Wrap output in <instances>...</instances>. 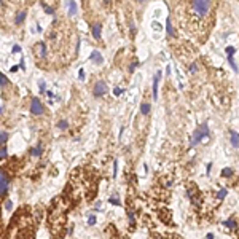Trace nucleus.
Masks as SVG:
<instances>
[{
    "mask_svg": "<svg viewBox=\"0 0 239 239\" xmlns=\"http://www.w3.org/2000/svg\"><path fill=\"white\" fill-rule=\"evenodd\" d=\"M191 10H193V13L196 15V18H199V19H202V18H206L207 15H209V11H210V8H212V3L210 2H204V0H199V2H191Z\"/></svg>",
    "mask_w": 239,
    "mask_h": 239,
    "instance_id": "obj_1",
    "label": "nucleus"
},
{
    "mask_svg": "<svg viewBox=\"0 0 239 239\" xmlns=\"http://www.w3.org/2000/svg\"><path fill=\"white\" fill-rule=\"evenodd\" d=\"M207 136H209V124L204 123L202 126H199V128L194 131V136H193V139H191V147L198 145L201 140L204 139V137H207Z\"/></svg>",
    "mask_w": 239,
    "mask_h": 239,
    "instance_id": "obj_2",
    "label": "nucleus"
},
{
    "mask_svg": "<svg viewBox=\"0 0 239 239\" xmlns=\"http://www.w3.org/2000/svg\"><path fill=\"white\" fill-rule=\"evenodd\" d=\"M8 188H10V177L3 169H0V198L8 191Z\"/></svg>",
    "mask_w": 239,
    "mask_h": 239,
    "instance_id": "obj_3",
    "label": "nucleus"
},
{
    "mask_svg": "<svg viewBox=\"0 0 239 239\" xmlns=\"http://www.w3.org/2000/svg\"><path fill=\"white\" fill-rule=\"evenodd\" d=\"M30 112L34 115H41L43 113V105H41L38 97H34L32 99V104H30Z\"/></svg>",
    "mask_w": 239,
    "mask_h": 239,
    "instance_id": "obj_4",
    "label": "nucleus"
},
{
    "mask_svg": "<svg viewBox=\"0 0 239 239\" xmlns=\"http://www.w3.org/2000/svg\"><path fill=\"white\" fill-rule=\"evenodd\" d=\"M107 93V85H105L104 81H97L94 85V96L96 97H101Z\"/></svg>",
    "mask_w": 239,
    "mask_h": 239,
    "instance_id": "obj_5",
    "label": "nucleus"
},
{
    "mask_svg": "<svg viewBox=\"0 0 239 239\" xmlns=\"http://www.w3.org/2000/svg\"><path fill=\"white\" fill-rule=\"evenodd\" d=\"M159 77H161V72H158L156 77H155V80H153V99L158 97V80H159Z\"/></svg>",
    "mask_w": 239,
    "mask_h": 239,
    "instance_id": "obj_6",
    "label": "nucleus"
},
{
    "mask_svg": "<svg viewBox=\"0 0 239 239\" xmlns=\"http://www.w3.org/2000/svg\"><path fill=\"white\" fill-rule=\"evenodd\" d=\"M101 30H102V26L101 24H94L93 26V37L96 40H101Z\"/></svg>",
    "mask_w": 239,
    "mask_h": 239,
    "instance_id": "obj_7",
    "label": "nucleus"
},
{
    "mask_svg": "<svg viewBox=\"0 0 239 239\" xmlns=\"http://www.w3.org/2000/svg\"><path fill=\"white\" fill-rule=\"evenodd\" d=\"M230 136H231V145H233L234 148H237V131L231 129L230 131Z\"/></svg>",
    "mask_w": 239,
    "mask_h": 239,
    "instance_id": "obj_8",
    "label": "nucleus"
},
{
    "mask_svg": "<svg viewBox=\"0 0 239 239\" xmlns=\"http://www.w3.org/2000/svg\"><path fill=\"white\" fill-rule=\"evenodd\" d=\"M37 54L41 56V58H45V56H46V46H45V43H38L37 45Z\"/></svg>",
    "mask_w": 239,
    "mask_h": 239,
    "instance_id": "obj_9",
    "label": "nucleus"
},
{
    "mask_svg": "<svg viewBox=\"0 0 239 239\" xmlns=\"http://www.w3.org/2000/svg\"><path fill=\"white\" fill-rule=\"evenodd\" d=\"M41 152H43V147H41V144H38L37 147H34V148H30V155H34V156H40Z\"/></svg>",
    "mask_w": 239,
    "mask_h": 239,
    "instance_id": "obj_10",
    "label": "nucleus"
},
{
    "mask_svg": "<svg viewBox=\"0 0 239 239\" xmlns=\"http://www.w3.org/2000/svg\"><path fill=\"white\" fill-rule=\"evenodd\" d=\"M91 59H93L96 64H102V56L99 51H93V54H91Z\"/></svg>",
    "mask_w": 239,
    "mask_h": 239,
    "instance_id": "obj_11",
    "label": "nucleus"
},
{
    "mask_svg": "<svg viewBox=\"0 0 239 239\" xmlns=\"http://www.w3.org/2000/svg\"><path fill=\"white\" fill-rule=\"evenodd\" d=\"M166 30H167V35L174 37V27H172V21H171V18H167V21H166Z\"/></svg>",
    "mask_w": 239,
    "mask_h": 239,
    "instance_id": "obj_12",
    "label": "nucleus"
},
{
    "mask_svg": "<svg viewBox=\"0 0 239 239\" xmlns=\"http://www.w3.org/2000/svg\"><path fill=\"white\" fill-rule=\"evenodd\" d=\"M75 11H77V3L75 2H69V13H67V15L69 16H73Z\"/></svg>",
    "mask_w": 239,
    "mask_h": 239,
    "instance_id": "obj_13",
    "label": "nucleus"
},
{
    "mask_svg": "<svg viewBox=\"0 0 239 239\" xmlns=\"http://www.w3.org/2000/svg\"><path fill=\"white\" fill-rule=\"evenodd\" d=\"M140 112H142L144 115H148V113H150V104L144 102L142 105H140Z\"/></svg>",
    "mask_w": 239,
    "mask_h": 239,
    "instance_id": "obj_14",
    "label": "nucleus"
},
{
    "mask_svg": "<svg viewBox=\"0 0 239 239\" xmlns=\"http://www.w3.org/2000/svg\"><path fill=\"white\" fill-rule=\"evenodd\" d=\"M26 19V13L24 11H21V13H18V16H16V19H15V23L16 24H23V21Z\"/></svg>",
    "mask_w": 239,
    "mask_h": 239,
    "instance_id": "obj_15",
    "label": "nucleus"
},
{
    "mask_svg": "<svg viewBox=\"0 0 239 239\" xmlns=\"http://www.w3.org/2000/svg\"><path fill=\"white\" fill-rule=\"evenodd\" d=\"M225 225H227L228 228H231V230H234V231H236V228H237V225H236V220H231V219H230V220H227V222H225Z\"/></svg>",
    "mask_w": 239,
    "mask_h": 239,
    "instance_id": "obj_16",
    "label": "nucleus"
},
{
    "mask_svg": "<svg viewBox=\"0 0 239 239\" xmlns=\"http://www.w3.org/2000/svg\"><path fill=\"white\" fill-rule=\"evenodd\" d=\"M233 172H234L233 167H227V169L222 171V175H223V177H230V175H233Z\"/></svg>",
    "mask_w": 239,
    "mask_h": 239,
    "instance_id": "obj_17",
    "label": "nucleus"
},
{
    "mask_svg": "<svg viewBox=\"0 0 239 239\" xmlns=\"http://www.w3.org/2000/svg\"><path fill=\"white\" fill-rule=\"evenodd\" d=\"M8 132H0V145H3L6 140H8Z\"/></svg>",
    "mask_w": 239,
    "mask_h": 239,
    "instance_id": "obj_18",
    "label": "nucleus"
},
{
    "mask_svg": "<svg viewBox=\"0 0 239 239\" xmlns=\"http://www.w3.org/2000/svg\"><path fill=\"white\" fill-rule=\"evenodd\" d=\"M6 85H8V78L0 72V86H6Z\"/></svg>",
    "mask_w": 239,
    "mask_h": 239,
    "instance_id": "obj_19",
    "label": "nucleus"
},
{
    "mask_svg": "<svg viewBox=\"0 0 239 239\" xmlns=\"http://www.w3.org/2000/svg\"><path fill=\"white\" fill-rule=\"evenodd\" d=\"M234 53H236V48L234 46H228L227 48V56H228V58H233Z\"/></svg>",
    "mask_w": 239,
    "mask_h": 239,
    "instance_id": "obj_20",
    "label": "nucleus"
},
{
    "mask_svg": "<svg viewBox=\"0 0 239 239\" xmlns=\"http://www.w3.org/2000/svg\"><path fill=\"white\" fill-rule=\"evenodd\" d=\"M41 6L45 8V11L48 13V15H54V10L51 8V6H48V5H46V3H43V2H41Z\"/></svg>",
    "mask_w": 239,
    "mask_h": 239,
    "instance_id": "obj_21",
    "label": "nucleus"
},
{
    "mask_svg": "<svg viewBox=\"0 0 239 239\" xmlns=\"http://www.w3.org/2000/svg\"><path fill=\"white\" fill-rule=\"evenodd\" d=\"M58 128L59 129H66L67 128V120H61V121L58 123Z\"/></svg>",
    "mask_w": 239,
    "mask_h": 239,
    "instance_id": "obj_22",
    "label": "nucleus"
},
{
    "mask_svg": "<svg viewBox=\"0 0 239 239\" xmlns=\"http://www.w3.org/2000/svg\"><path fill=\"white\" fill-rule=\"evenodd\" d=\"M128 215H129V222H131V225H134V220H136V219H134V212H132V210H129Z\"/></svg>",
    "mask_w": 239,
    "mask_h": 239,
    "instance_id": "obj_23",
    "label": "nucleus"
},
{
    "mask_svg": "<svg viewBox=\"0 0 239 239\" xmlns=\"http://www.w3.org/2000/svg\"><path fill=\"white\" fill-rule=\"evenodd\" d=\"M113 94H115V96H121V94H123V89H121V88H115V89H113Z\"/></svg>",
    "mask_w": 239,
    "mask_h": 239,
    "instance_id": "obj_24",
    "label": "nucleus"
},
{
    "mask_svg": "<svg viewBox=\"0 0 239 239\" xmlns=\"http://www.w3.org/2000/svg\"><path fill=\"white\" fill-rule=\"evenodd\" d=\"M225 196H227V190H220V191H219V198H220V199H223Z\"/></svg>",
    "mask_w": 239,
    "mask_h": 239,
    "instance_id": "obj_25",
    "label": "nucleus"
},
{
    "mask_svg": "<svg viewBox=\"0 0 239 239\" xmlns=\"http://www.w3.org/2000/svg\"><path fill=\"white\" fill-rule=\"evenodd\" d=\"M5 156H6V148L3 147V148L0 150V159H2V158H5Z\"/></svg>",
    "mask_w": 239,
    "mask_h": 239,
    "instance_id": "obj_26",
    "label": "nucleus"
},
{
    "mask_svg": "<svg viewBox=\"0 0 239 239\" xmlns=\"http://www.w3.org/2000/svg\"><path fill=\"white\" fill-rule=\"evenodd\" d=\"M137 66H139V64H137V62H132V64L129 66V72H134V69H136Z\"/></svg>",
    "mask_w": 239,
    "mask_h": 239,
    "instance_id": "obj_27",
    "label": "nucleus"
},
{
    "mask_svg": "<svg viewBox=\"0 0 239 239\" xmlns=\"http://www.w3.org/2000/svg\"><path fill=\"white\" fill-rule=\"evenodd\" d=\"M110 202H112V204H115V206H120V201L116 198H110Z\"/></svg>",
    "mask_w": 239,
    "mask_h": 239,
    "instance_id": "obj_28",
    "label": "nucleus"
},
{
    "mask_svg": "<svg viewBox=\"0 0 239 239\" xmlns=\"http://www.w3.org/2000/svg\"><path fill=\"white\" fill-rule=\"evenodd\" d=\"M5 207H6V210H11V201H10V199L5 202Z\"/></svg>",
    "mask_w": 239,
    "mask_h": 239,
    "instance_id": "obj_29",
    "label": "nucleus"
},
{
    "mask_svg": "<svg viewBox=\"0 0 239 239\" xmlns=\"http://www.w3.org/2000/svg\"><path fill=\"white\" fill-rule=\"evenodd\" d=\"M19 51H21V46H19V45H15V46H13V53H19Z\"/></svg>",
    "mask_w": 239,
    "mask_h": 239,
    "instance_id": "obj_30",
    "label": "nucleus"
},
{
    "mask_svg": "<svg viewBox=\"0 0 239 239\" xmlns=\"http://www.w3.org/2000/svg\"><path fill=\"white\" fill-rule=\"evenodd\" d=\"M196 70H198V67H196V64H193L191 67H190V72H191V73H193V72H196Z\"/></svg>",
    "mask_w": 239,
    "mask_h": 239,
    "instance_id": "obj_31",
    "label": "nucleus"
},
{
    "mask_svg": "<svg viewBox=\"0 0 239 239\" xmlns=\"http://www.w3.org/2000/svg\"><path fill=\"white\" fill-rule=\"evenodd\" d=\"M89 225H94L96 223V217H89V222H88Z\"/></svg>",
    "mask_w": 239,
    "mask_h": 239,
    "instance_id": "obj_32",
    "label": "nucleus"
},
{
    "mask_svg": "<svg viewBox=\"0 0 239 239\" xmlns=\"http://www.w3.org/2000/svg\"><path fill=\"white\" fill-rule=\"evenodd\" d=\"M78 77H80V78H81V80H83V77H85V70H83V69L80 70V73H78Z\"/></svg>",
    "mask_w": 239,
    "mask_h": 239,
    "instance_id": "obj_33",
    "label": "nucleus"
},
{
    "mask_svg": "<svg viewBox=\"0 0 239 239\" xmlns=\"http://www.w3.org/2000/svg\"><path fill=\"white\" fill-rule=\"evenodd\" d=\"M40 89L45 91V83H43V81H40Z\"/></svg>",
    "mask_w": 239,
    "mask_h": 239,
    "instance_id": "obj_34",
    "label": "nucleus"
},
{
    "mask_svg": "<svg viewBox=\"0 0 239 239\" xmlns=\"http://www.w3.org/2000/svg\"><path fill=\"white\" fill-rule=\"evenodd\" d=\"M2 112H3V107H0V113H2Z\"/></svg>",
    "mask_w": 239,
    "mask_h": 239,
    "instance_id": "obj_35",
    "label": "nucleus"
}]
</instances>
